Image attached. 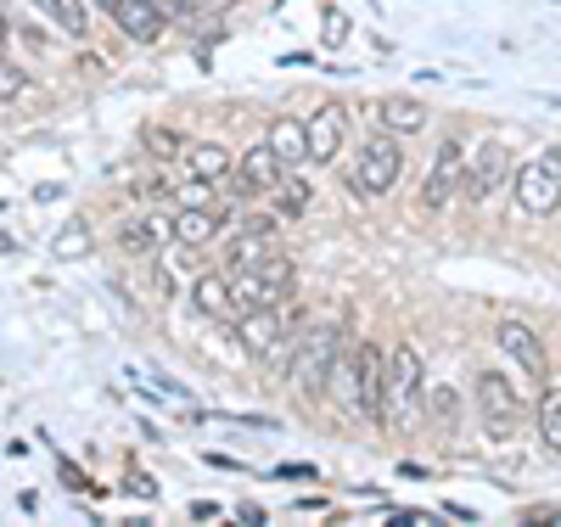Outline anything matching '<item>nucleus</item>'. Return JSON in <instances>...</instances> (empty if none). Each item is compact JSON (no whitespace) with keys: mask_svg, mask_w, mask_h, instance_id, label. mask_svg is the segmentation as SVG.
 Instances as JSON below:
<instances>
[{"mask_svg":"<svg viewBox=\"0 0 561 527\" xmlns=\"http://www.w3.org/2000/svg\"><path fill=\"white\" fill-rule=\"evenodd\" d=\"M293 264L287 259H275V253H264L259 264H248V270H230V309L237 314H248V309H275V303H287L293 298Z\"/></svg>","mask_w":561,"mask_h":527,"instance_id":"7ed1b4c3","label":"nucleus"},{"mask_svg":"<svg viewBox=\"0 0 561 527\" xmlns=\"http://www.w3.org/2000/svg\"><path fill=\"white\" fill-rule=\"evenodd\" d=\"M102 12L118 23V34H129V39H140V45H152V39L163 34V23L174 18L169 0H102Z\"/></svg>","mask_w":561,"mask_h":527,"instance_id":"9d476101","label":"nucleus"},{"mask_svg":"<svg viewBox=\"0 0 561 527\" xmlns=\"http://www.w3.org/2000/svg\"><path fill=\"white\" fill-rule=\"evenodd\" d=\"M382 129H388V135H421V129H427V107L388 102V107H382Z\"/></svg>","mask_w":561,"mask_h":527,"instance_id":"4be33fe9","label":"nucleus"},{"mask_svg":"<svg viewBox=\"0 0 561 527\" xmlns=\"http://www.w3.org/2000/svg\"><path fill=\"white\" fill-rule=\"evenodd\" d=\"M337 410L343 415H359V421H382V348L377 343H354V348H337L332 359V376H325Z\"/></svg>","mask_w":561,"mask_h":527,"instance_id":"f257e3e1","label":"nucleus"},{"mask_svg":"<svg viewBox=\"0 0 561 527\" xmlns=\"http://www.w3.org/2000/svg\"><path fill=\"white\" fill-rule=\"evenodd\" d=\"M511 180V152L494 147V140H483V147L466 158V180H460V197H472V203H489L494 191Z\"/></svg>","mask_w":561,"mask_h":527,"instance_id":"9b49d317","label":"nucleus"},{"mask_svg":"<svg viewBox=\"0 0 561 527\" xmlns=\"http://www.w3.org/2000/svg\"><path fill=\"white\" fill-rule=\"evenodd\" d=\"M185 169H192V180H203V185H219L230 169H237V158H230L219 140H197V147L185 152Z\"/></svg>","mask_w":561,"mask_h":527,"instance_id":"f3484780","label":"nucleus"},{"mask_svg":"<svg viewBox=\"0 0 561 527\" xmlns=\"http://www.w3.org/2000/svg\"><path fill=\"white\" fill-rule=\"evenodd\" d=\"M147 140H152V152H158V158H174V152H180V135H174V129H169V135H163V129H152Z\"/></svg>","mask_w":561,"mask_h":527,"instance_id":"c85d7f7f","label":"nucleus"},{"mask_svg":"<svg viewBox=\"0 0 561 527\" xmlns=\"http://www.w3.org/2000/svg\"><path fill=\"white\" fill-rule=\"evenodd\" d=\"M264 253H275V219H248L237 236H230L225 270H248V264H259Z\"/></svg>","mask_w":561,"mask_h":527,"instance_id":"2eb2a0df","label":"nucleus"},{"mask_svg":"<svg viewBox=\"0 0 561 527\" xmlns=\"http://www.w3.org/2000/svg\"><path fill=\"white\" fill-rule=\"evenodd\" d=\"M264 147H270L280 163H287V169L309 163V152H304V118H275L270 135H264Z\"/></svg>","mask_w":561,"mask_h":527,"instance_id":"a211bd4d","label":"nucleus"},{"mask_svg":"<svg viewBox=\"0 0 561 527\" xmlns=\"http://www.w3.org/2000/svg\"><path fill=\"white\" fill-rule=\"evenodd\" d=\"M404 174V147H399V135H377V140H365L354 169H348V191H359V197H382V191H393Z\"/></svg>","mask_w":561,"mask_h":527,"instance_id":"39448f33","label":"nucleus"},{"mask_svg":"<svg viewBox=\"0 0 561 527\" xmlns=\"http://www.w3.org/2000/svg\"><path fill=\"white\" fill-rule=\"evenodd\" d=\"M293 325H298V314H280V303L275 309H248L242 325H237V343L259 359H287V348L298 343Z\"/></svg>","mask_w":561,"mask_h":527,"instance_id":"0eeeda50","label":"nucleus"},{"mask_svg":"<svg viewBox=\"0 0 561 527\" xmlns=\"http://www.w3.org/2000/svg\"><path fill=\"white\" fill-rule=\"evenodd\" d=\"M539 438L561 455V388H550V381L539 388Z\"/></svg>","mask_w":561,"mask_h":527,"instance_id":"412c9836","label":"nucleus"},{"mask_svg":"<svg viewBox=\"0 0 561 527\" xmlns=\"http://www.w3.org/2000/svg\"><path fill=\"white\" fill-rule=\"evenodd\" d=\"M23 90H28V73H23L18 62H0V107H7V102H18Z\"/></svg>","mask_w":561,"mask_h":527,"instance_id":"393cba45","label":"nucleus"},{"mask_svg":"<svg viewBox=\"0 0 561 527\" xmlns=\"http://www.w3.org/2000/svg\"><path fill=\"white\" fill-rule=\"evenodd\" d=\"M343 135H348V113L343 107H320L304 118V152L309 163H332L343 152Z\"/></svg>","mask_w":561,"mask_h":527,"instance_id":"ddd939ff","label":"nucleus"},{"mask_svg":"<svg viewBox=\"0 0 561 527\" xmlns=\"http://www.w3.org/2000/svg\"><path fill=\"white\" fill-rule=\"evenodd\" d=\"M517 208L528 219L561 214V147H550V152H539L517 169Z\"/></svg>","mask_w":561,"mask_h":527,"instance_id":"423d86ee","label":"nucleus"},{"mask_svg":"<svg viewBox=\"0 0 561 527\" xmlns=\"http://www.w3.org/2000/svg\"><path fill=\"white\" fill-rule=\"evenodd\" d=\"M214 516H219L214 500H197V505H192V522H214Z\"/></svg>","mask_w":561,"mask_h":527,"instance_id":"c756f323","label":"nucleus"},{"mask_svg":"<svg viewBox=\"0 0 561 527\" xmlns=\"http://www.w3.org/2000/svg\"><path fill=\"white\" fill-rule=\"evenodd\" d=\"M325 39H332V45L343 39V18H337V12H325Z\"/></svg>","mask_w":561,"mask_h":527,"instance_id":"7c9ffc66","label":"nucleus"},{"mask_svg":"<svg viewBox=\"0 0 561 527\" xmlns=\"http://www.w3.org/2000/svg\"><path fill=\"white\" fill-rule=\"evenodd\" d=\"M472 393H478V410H483V426H489V433H494V438H511V433H517V426H523V399H517V388H511V381H505V376H494V370H483Z\"/></svg>","mask_w":561,"mask_h":527,"instance_id":"6e6552de","label":"nucleus"},{"mask_svg":"<svg viewBox=\"0 0 561 527\" xmlns=\"http://www.w3.org/2000/svg\"><path fill=\"white\" fill-rule=\"evenodd\" d=\"M237 522H248V527L259 522V527H264V511H259V505H242V511H237Z\"/></svg>","mask_w":561,"mask_h":527,"instance_id":"2f4dec72","label":"nucleus"},{"mask_svg":"<svg viewBox=\"0 0 561 527\" xmlns=\"http://www.w3.org/2000/svg\"><path fill=\"white\" fill-rule=\"evenodd\" d=\"M421 393H427V381H421V354L410 343H393V354H382V421L415 426Z\"/></svg>","mask_w":561,"mask_h":527,"instance_id":"f03ea898","label":"nucleus"},{"mask_svg":"<svg viewBox=\"0 0 561 527\" xmlns=\"http://www.w3.org/2000/svg\"><path fill=\"white\" fill-rule=\"evenodd\" d=\"M0 39H7V18H0Z\"/></svg>","mask_w":561,"mask_h":527,"instance_id":"473e14b6","label":"nucleus"},{"mask_svg":"<svg viewBox=\"0 0 561 527\" xmlns=\"http://www.w3.org/2000/svg\"><path fill=\"white\" fill-rule=\"evenodd\" d=\"M237 180H242V191H275L280 180H287V163H280L270 147H253V152H242Z\"/></svg>","mask_w":561,"mask_h":527,"instance_id":"dca6fc26","label":"nucleus"},{"mask_svg":"<svg viewBox=\"0 0 561 527\" xmlns=\"http://www.w3.org/2000/svg\"><path fill=\"white\" fill-rule=\"evenodd\" d=\"M219 230H225V208H214V203H180L169 219V236L180 248H208Z\"/></svg>","mask_w":561,"mask_h":527,"instance_id":"4468645a","label":"nucleus"},{"mask_svg":"<svg viewBox=\"0 0 561 527\" xmlns=\"http://www.w3.org/2000/svg\"><path fill=\"white\" fill-rule=\"evenodd\" d=\"M124 494H135V500H158V483L147 471H124Z\"/></svg>","mask_w":561,"mask_h":527,"instance_id":"cd10ccee","label":"nucleus"},{"mask_svg":"<svg viewBox=\"0 0 561 527\" xmlns=\"http://www.w3.org/2000/svg\"><path fill=\"white\" fill-rule=\"evenodd\" d=\"M192 303H197V314H214V320L219 314H237V309H230V275H219V270L214 275H197L192 280Z\"/></svg>","mask_w":561,"mask_h":527,"instance_id":"6ab92c4d","label":"nucleus"},{"mask_svg":"<svg viewBox=\"0 0 561 527\" xmlns=\"http://www.w3.org/2000/svg\"><path fill=\"white\" fill-rule=\"evenodd\" d=\"M158 236H163L158 225H124V230H118V248H124V253H152Z\"/></svg>","mask_w":561,"mask_h":527,"instance_id":"5701e85b","label":"nucleus"},{"mask_svg":"<svg viewBox=\"0 0 561 527\" xmlns=\"http://www.w3.org/2000/svg\"><path fill=\"white\" fill-rule=\"evenodd\" d=\"M494 343H500V354H505L511 365L528 370L534 388H545V381H550V354H545V343L534 337L528 320H500V325H494Z\"/></svg>","mask_w":561,"mask_h":527,"instance_id":"1a4fd4ad","label":"nucleus"},{"mask_svg":"<svg viewBox=\"0 0 561 527\" xmlns=\"http://www.w3.org/2000/svg\"><path fill=\"white\" fill-rule=\"evenodd\" d=\"M34 7H39L45 18H51L62 34H73V39H84V34H90V7H84V0H34Z\"/></svg>","mask_w":561,"mask_h":527,"instance_id":"aec40b11","label":"nucleus"},{"mask_svg":"<svg viewBox=\"0 0 561 527\" xmlns=\"http://www.w3.org/2000/svg\"><path fill=\"white\" fill-rule=\"evenodd\" d=\"M275 197H280V214L293 219V214H304V208H309V197H314V191H309L304 180H280V185H275Z\"/></svg>","mask_w":561,"mask_h":527,"instance_id":"b1692460","label":"nucleus"},{"mask_svg":"<svg viewBox=\"0 0 561 527\" xmlns=\"http://www.w3.org/2000/svg\"><path fill=\"white\" fill-rule=\"evenodd\" d=\"M460 180H466V147H460V140H444V152H438L427 185H421V203H427V208H449L460 197Z\"/></svg>","mask_w":561,"mask_h":527,"instance_id":"f8f14e48","label":"nucleus"},{"mask_svg":"<svg viewBox=\"0 0 561 527\" xmlns=\"http://www.w3.org/2000/svg\"><path fill=\"white\" fill-rule=\"evenodd\" d=\"M455 410H460L455 388H433V415H438V426H444V433H449V426H455Z\"/></svg>","mask_w":561,"mask_h":527,"instance_id":"a878e982","label":"nucleus"},{"mask_svg":"<svg viewBox=\"0 0 561 527\" xmlns=\"http://www.w3.org/2000/svg\"><path fill=\"white\" fill-rule=\"evenodd\" d=\"M84 248H90V230H84V225H68V230L57 236V253H62V259H73V253H84Z\"/></svg>","mask_w":561,"mask_h":527,"instance_id":"bb28decb","label":"nucleus"},{"mask_svg":"<svg viewBox=\"0 0 561 527\" xmlns=\"http://www.w3.org/2000/svg\"><path fill=\"white\" fill-rule=\"evenodd\" d=\"M337 348H343V325L337 320H320V325L298 331V343H293V388L304 399L325 393V376H332Z\"/></svg>","mask_w":561,"mask_h":527,"instance_id":"20e7f679","label":"nucleus"}]
</instances>
